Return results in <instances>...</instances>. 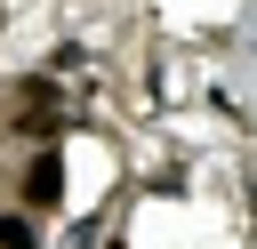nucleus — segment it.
Instances as JSON below:
<instances>
[{"label":"nucleus","mask_w":257,"mask_h":249,"mask_svg":"<svg viewBox=\"0 0 257 249\" xmlns=\"http://www.w3.org/2000/svg\"><path fill=\"white\" fill-rule=\"evenodd\" d=\"M24 201H32V209H56V201H64V177H56V161H48V153L24 169Z\"/></svg>","instance_id":"f257e3e1"},{"label":"nucleus","mask_w":257,"mask_h":249,"mask_svg":"<svg viewBox=\"0 0 257 249\" xmlns=\"http://www.w3.org/2000/svg\"><path fill=\"white\" fill-rule=\"evenodd\" d=\"M0 249H40V233H32L24 217H0Z\"/></svg>","instance_id":"f03ea898"},{"label":"nucleus","mask_w":257,"mask_h":249,"mask_svg":"<svg viewBox=\"0 0 257 249\" xmlns=\"http://www.w3.org/2000/svg\"><path fill=\"white\" fill-rule=\"evenodd\" d=\"M16 129H24V137H56V104H32V112H24Z\"/></svg>","instance_id":"7ed1b4c3"}]
</instances>
